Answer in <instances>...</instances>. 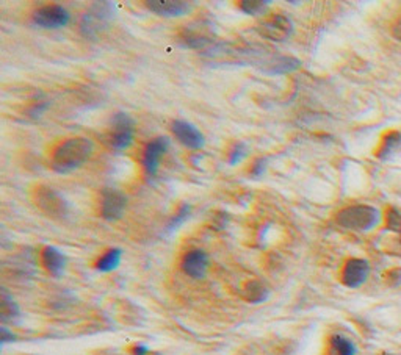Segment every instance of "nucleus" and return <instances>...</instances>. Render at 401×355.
Masks as SVG:
<instances>
[{
  "label": "nucleus",
  "mask_w": 401,
  "mask_h": 355,
  "mask_svg": "<svg viewBox=\"0 0 401 355\" xmlns=\"http://www.w3.org/2000/svg\"><path fill=\"white\" fill-rule=\"evenodd\" d=\"M41 262H43L46 271L55 277H60L64 272V268H66V257L54 246L44 247L43 252H41Z\"/></svg>",
  "instance_id": "14"
},
{
  "label": "nucleus",
  "mask_w": 401,
  "mask_h": 355,
  "mask_svg": "<svg viewBox=\"0 0 401 355\" xmlns=\"http://www.w3.org/2000/svg\"><path fill=\"white\" fill-rule=\"evenodd\" d=\"M369 274L370 265L367 260L351 258L345 263L344 272H342V282L348 288H359L369 279Z\"/></svg>",
  "instance_id": "9"
},
{
  "label": "nucleus",
  "mask_w": 401,
  "mask_h": 355,
  "mask_svg": "<svg viewBox=\"0 0 401 355\" xmlns=\"http://www.w3.org/2000/svg\"><path fill=\"white\" fill-rule=\"evenodd\" d=\"M115 11V3L111 2H97L94 3L91 10L82 17L80 23V30L86 37H91V35H96L97 32L102 30V28L107 26L111 21Z\"/></svg>",
  "instance_id": "4"
},
{
  "label": "nucleus",
  "mask_w": 401,
  "mask_h": 355,
  "mask_svg": "<svg viewBox=\"0 0 401 355\" xmlns=\"http://www.w3.org/2000/svg\"><path fill=\"white\" fill-rule=\"evenodd\" d=\"M387 227L391 230H401V213L397 209L387 211Z\"/></svg>",
  "instance_id": "24"
},
{
  "label": "nucleus",
  "mask_w": 401,
  "mask_h": 355,
  "mask_svg": "<svg viewBox=\"0 0 401 355\" xmlns=\"http://www.w3.org/2000/svg\"><path fill=\"white\" fill-rule=\"evenodd\" d=\"M133 119L127 113H118L113 117V133H111V146L115 149H127L133 141Z\"/></svg>",
  "instance_id": "8"
},
{
  "label": "nucleus",
  "mask_w": 401,
  "mask_h": 355,
  "mask_svg": "<svg viewBox=\"0 0 401 355\" xmlns=\"http://www.w3.org/2000/svg\"><path fill=\"white\" fill-rule=\"evenodd\" d=\"M265 169H267V158H259L251 169V175L261 177L265 173Z\"/></svg>",
  "instance_id": "26"
},
{
  "label": "nucleus",
  "mask_w": 401,
  "mask_h": 355,
  "mask_svg": "<svg viewBox=\"0 0 401 355\" xmlns=\"http://www.w3.org/2000/svg\"><path fill=\"white\" fill-rule=\"evenodd\" d=\"M245 299L251 304H262L270 298V289L261 280H251L245 287Z\"/></svg>",
  "instance_id": "16"
},
{
  "label": "nucleus",
  "mask_w": 401,
  "mask_h": 355,
  "mask_svg": "<svg viewBox=\"0 0 401 355\" xmlns=\"http://www.w3.org/2000/svg\"><path fill=\"white\" fill-rule=\"evenodd\" d=\"M400 147H401V132H389L384 138H382L380 149L376 152V157L380 160H386L387 157H391L395 151L400 149Z\"/></svg>",
  "instance_id": "20"
},
{
  "label": "nucleus",
  "mask_w": 401,
  "mask_h": 355,
  "mask_svg": "<svg viewBox=\"0 0 401 355\" xmlns=\"http://www.w3.org/2000/svg\"><path fill=\"white\" fill-rule=\"evenodd\" d=\"M259 33L270 41L281 43L292 37L293 22L282 15H273L259 23Z\"/></svg>",
  "instance_id": "5"
},
{
  "label": "nucleus",
  "mask_w": 401,
  "mask_h": 355,
  "mask_svg": "<svg viewBox=\"0 0 401 355\" xmlns=\"http://www.w3.org/2000/svg\"><path fill=\"white\" fill-rule=\"evenodd\" d=\"M21 316L19 305L15 303V299L7 293V289H0V319L2 323H11Z\"/></svg>",
  "instance_id": "15"
},
{
  "label": "nucleus",
  "mask_w": 401,
  "mask_h": 355,
  "mask_svg": "<svg viewBox=\"0 0 401 355\" xmlns=\"http://www.w3.org/2000/svg\"><path fill=\"white\" fill-rule=\"evenodd\" d=\"M146 7L152 13L165 17H179L193 11V5L190 2H182V0H163V2H160V0H151V2H146Z\"/></svg>",
  "instance_id": "13"
},
{
  "label": "nucleus",
  "mask_w": 401,
  "mask_h": 355,
  "mask_svg": "<svg viewBox=\"0 0 401 355\" xmlns=\"http://www.w3.org/2000/svg\"><path fill=\"white\" fill-rule=\"evenodd\" d=\"M268 5H270L268 0H243V2L239 3V7L241 11H245L246 15L261 16L267 13Z\"/></svg>",
  "instance_id": "21"
},
{
  "label": "nucleus",
  "mask_w": 401,
  "mask_h": 355,
  "mask_svg": "<svg viewBox=\"0 0 401 355\" xmlns=\"http://www.w3.org/2000/svg\"><path fill=\"white\" fill-rule=\"evenodd\" d=\"M171 130L180 144H184L188 149H200L204 146L205 140L204 135L199 132V130L193 126V124L178 119L173 122Z\"/></svg>",
  "instance_id": "10"
},
{
  "label": "nucleus",
  "mask_w": 401,
  "mask_h": 355,
  "mask_svg": "<svg viewBox=\"0 0 401 355\" xmlns=\"http://www.w3.org/2000/svg\"><path fill=\"white\" fill-rule=\"evenodd\" d=\"M35 202L43 210L47 216L55 218V220H63L69 213L68 200L63 198V194L55 191L54 188L41 185L35 193Z\"/></svg>",
  "instance_id": "3"
},
{
  "label": "nucleus",
  "mask_w": 401,
  "mask_h": 355,
  "mask_svg": "<svg viewBox=\"0 0 401 355\" xmlns=\"http://www.w3.org/2000/svg\"><path fill=\"white\" fill-rule=\"evenodd\" d=\"M387 279H389V283H391L392 287H398L400 283H401V268H397V269L389 271Z\"/></svg>",
  "instance_id": "27"
},
{
  "label": "nucleus",
  "mask_w": 401,
  "mask_h": 355,
  "mask_svg": "<svg viewBox=\"0 0 401 355\" xmlns=\"http://www.w3.org/2000/svg\"><path fill=\"white\" fill-rule=\"evenodd\" d=\"M190 211H192V207L190 205H188V204L182 205L180 209H179V211H178V215H176L173 218V220L169 221V226H168L169 232H173V230L178 229L180 226V224H184L185 220L188 218V215H190Z\"/></svg>",
  "instance_id": "23"
},
{
  "label": "nucleus",
  "mask_w": 401,
  "mask_h": 355,
  "mask_svg": "<svg viewBox=\"0 0 401 355\" xmlns=\"http://www.w3.org/2000/svg\"><path fill=\"white\" fill-rule=\"evenodd\" d=\"M392 37L401 43V16L393 23V27H392Z\"/></svg>",
  "instance_id": "28"
},
{
  "label": "nucleus",
  "mask_w": 401,
  "mask_h": 355,
  "mask_svg": "<svg viewBox=\"0 0 401 355\" xmlns=\"http://www.w3.org/2000/svg\"><path fill=\"white\" fill-rule=\"evenodd\" d=\"M33 21L43 28H62L69 22V13L62 5L52 3L35 11Z\"/></svg>",
  "instance_id": "6"
},
{
  "label": "nucleus",
  "mask_w": 401,
  "mask_h": 355,
  "mask_svg": "<svg viewBox=\"0 0 401 355\" xmlns=\"http://www.w3.org/2000/svg\"><path fill=\"white\" fill-rule=\"evenodd\" d=\"M122 258V251L113 247V249H109L104 256H100L96 262V269L99 272H111L118 269V266L121 265Z\"/></svg>",
  "instance_id": "19"
},
{
  "label": "nucleus",
  "mask_w": 401,
  "mask_h": 355,
  "mask_svg": "<svg viewBox=\"0 0 401 355\" xmlns=\"http://www.w3.org/2000/svg\"><path fill=\"white\" fill-rule=\"evenodd\" d=\"M13 341H16V335L11 332V330H8L7 325H2V327H0V345L5 346L7 343Z\"/></svg>",
  "instance_id": "25"
},
{
  "label": "nucleus",
  "mask_w": 401,
  "mask_h": 355,
  "mask_svg": "<svg viewBox=\"0 0 401 355\" xmlns=\"http://www.w3.org/2000/svg\"><path fill=\"white\" fill-rule=\"evenodd\" d=\"M400 233H401V230H400Z\"/></svg>",
  "instance_id": "31"
},
{
  "label": "nucleus",
  "mask_w": 401,
  "mask_h": 355,
  "mask_svg": "<svg viewBox=\"0 0 401 355\" xmlns=\"http://www.w3.org/2000/svg\"><path fill=\"white\" fill-rule=\"evenodd\" d=\"M132 354L133 355H147L149 354V347L146 345H135L132 349Z\"/></svg>",
  "instance_id": "29"
},
{
  "label": "nucleus",
  "mask_w": 401,
  "mask_h": 355,
  "mask_svg": "<svg viewBox=\"0 0 401 355\" xmlns=\"http://www.w3.org/2000/svg\"><path fill=\"white\" fill-rule=\"evenodd\" d=\"M248 152H250V151H248V147H246L245 143L234 144L231 152H229V160H227L229 164H231V166H235V164L241 163L246 158Z\"/></svg>",
  "instance_id": "22"
},
{
  "label": "nucleus",
  "mask_w": 401,
  "mask_h": 355,
  "mask_svg": "<svg viewBox=\"0 0 401 355\" xmlns=\"http://www.w3.org/2000/svg\"><path fill=\"white\" fill-rule=\"evenodd\" d=\"M169 141L167 136H158V138L152 140L149 144L146 146L143 153V166L146 174L149 177H154L157 174L158 164H160V157L168 151Z\"/></svg>",
  "instance_id": "11"
},
{
  "label": "nucleus",
  "mask_w": 401,
  "mask_h": 355,
  "mask_svg": "<svg viewBox=\"0 0 401 355\" xmlns=\"http://www.w3.org/2000/svg\"><path fill=\"white\" fill-rule=\"evenodd\" d=\"M382 355H391V354H382Z\"/></svg>",
  "instance_id": "30"
},
{
  "label": "nucleus",
  "mask_w": 401,
  "mask_h": 355,
  "mask_svg": "<svg viewBox=\"0 0 401 355\" xmlns=\"http://www.w3.org/2000/svg\"><path fill=\"white\" fill-rule=\"evenodd\" d=\"M127 199L122 193L116 191V189H104L102 200H100V215L105 221H118L122 218L124 210H126Z\"/></svg>",
  "instance_id": "7"
},
{
  "label": "nucleus",
  "mask_w": 401,
  "mask_h": 355,
  "mask_svg": "<svg viewBox=\"0 0 401 355\" xmlns=\"http://www.w3.org/2000/svg\"><path fill=\"white\" fill-rule=\"evenodd\" d=\"M301 66V61L293 57H278L276 60L271 61L270 66L265 68L263 70L268 74H287L293 73Z\"/></svg>",
  "instance_id": "18"
},
{
  "label": "nucleus",
  "mask_w": 401,
  "mask_h": 355,
  "mask_svg": "<svg viewBox=\"0 0 401 355\" xmlns=\"http://www.w3.org/2000/svg\"><path fill=\"white\" fill-rule=\"evenodd\" d=\"M209 269V256L200 249L187 252L182 258V271L192 279H204Z\"/></svg>",
  "instance_id": "12"
},
{
  "label": "nucleus",
  "mask_w": 401,
  "mask_h": 355,
  "mask_svg": "<svg viewBox=\"0 0 401 355\" xmlns=\"http://www.w3.org/2000/svg\"><path fill=\"white\" fill-rule=\"evenodd\" d=\"M357 349L350 338H346L344 335L335 334L329 338V347L328 355H356Z\"/></svg>",
  "instance_id": "17"
},
{
  "label": "nucleus",
  "mask_w": 401,
  "mask_h": 355,
  "mask_svg": "<svg viewBox=\"0 0 401 355\" xmlns=\"http://www.w3.org/2000/svg\"><path fill=\"white\" fill-rule=\"evenodd\" d=\"M94 152V143L88 138H69L63 141L52 153L50 166L57 173H71L80 168L82 164L91 158Z\"/></svg>",
  "instance_id": "1"
},
{
  "label": "nucleus",
  "mask_w": 401,
  "mask_h": 355,
  "mask_svg": "<svg viewBox=\"0 0 401 355\" xmlns=\"http://www.w3.org/2000/svg\"><path fill=\"white\" fill-rule=\"evenodd\" d=\"M335 220L344 229L355 230V232H369L380 224L381 211L371 205H351L340 210Z\"/></svg>",
  "instance_id": "2"
}]
</instances>
